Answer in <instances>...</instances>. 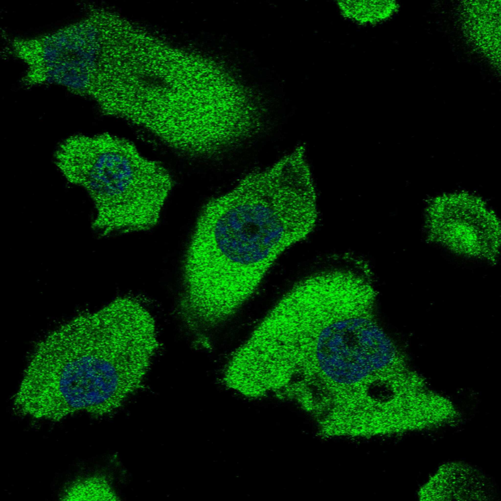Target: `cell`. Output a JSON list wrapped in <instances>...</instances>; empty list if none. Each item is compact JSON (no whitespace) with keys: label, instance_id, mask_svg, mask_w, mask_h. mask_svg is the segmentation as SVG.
I'll use <instances>...</instances> for the list:
<instances>
[{"label":"cell","instance_id":"obj_4","mask_svg":"<svg viewBox=\"0 0 501 501\" xmlns=\"http://www.w3.org/2000/svg\"><path fill=\"white\" fill-rule=\"evenodd\" d=\"M55 163L69 182L88 192L97 210L91 228L102 236L154 228L174 185L161 163L108 133L67 138L56 150Z\"/></svg>","mask_w":501,"mask_h":501},{"label":"cell","instance_id":"obj_1","mask_svg":"<svg viewBox=\"0 0 501 501\" xmlns=\"http://www.w3.org/2000/svg\"><path fill=\"white\" fill-rule=\"evenodd\" d=\"M310 225L303 184L288 159L251 170L201 208L182 258L180 296L206 309L239 305Z\"/></svg>","mask_w":501,"mask_h":501},{"label":"cell","instance_id":"obj_2","mask_svg":"<svg viewBox=\"0 0 501 501\" xmlns=\"http://www.w3.org/2000/svg\"><path fill=\"white\" fill-rule=\"evenodd\" d=\"M158 331L148 305L131 294L72 318L35 346L14 411L52 421L112 414L144 388L161 347Z\"/></svg>","mask_w":501,"mask_h":501},{"label":"cell","instance_id":"obj_5","mask_svg":"<svg viewBox=\"0 0 501 501\" xmlns=\"http://www.w3.org/2000/svg\"><path fill=\"white\" fill-rule=\"evenodd\" d=\"M62 500H119L111 480L105 475L95 474L75 480L63 492Z\"/></svg>","mask_w":501,"mask_h":501},{"label":"cell","instance_id":"obj_3","mask_svg":"<svg viewBox=\"0 0 501 501\" xmlns=\"http://www.w3.org/2000/svg\"><path fill=\"white\" fill-rule=\"evenodd\" d=\"M374 308L348 301L312 304L296 319L292 342L295 391L311 414L359 419L381 409L398 382V357Z\"/></svg>","mask_w":501,"mask_h":501}]
</instances>
